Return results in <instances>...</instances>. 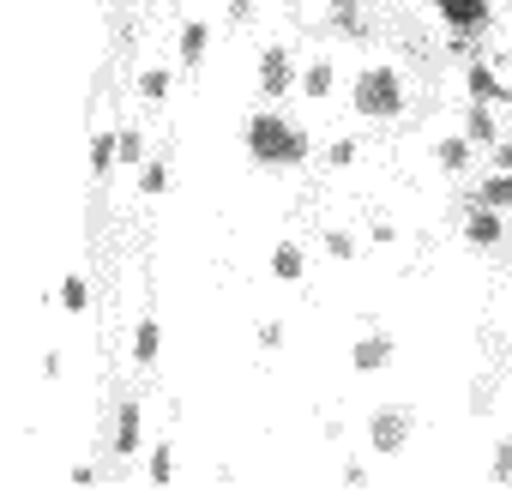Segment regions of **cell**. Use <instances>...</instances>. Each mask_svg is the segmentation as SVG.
I'll list each match as a JSON object with an SVG mask.
<instances>
[{
    "instance_id": "6da1fadb",
    "label": "cell",
    "mask_w": 512,
    "mask_h": 494,
    "mask_svg": "<svg viewBox=\"0 0 512 494\" xmlns=\"http://www.w3.org/2000/svg\"><path fill=\"white\" fill-rule=\"evenodd\" d=\"M241 145H247V157L260 163V169H296V163H308V127H296L284 109H253L247 115V127H241Z\"/></svg>"
},
{
    "instance_id": "7a4b0ae2",
    "label": "cell",
    "mask_w": 512,
    "mask_h": 494,
    "mask_svg": "<svg viewBox=\"0 0 512 494\" xmlns=\"http://www.w3.org/2000/svg\"><path fill=\"white\" fill-rule=\"evenodd\" d=\"M350 109H356L362 121H398V115H404V73L386 67V61L362 67V73L350 79Z\"/></svg>"
},
{
    "instance_id": "3957f363",
    "label": "cell",
    "mask_w": 512,
    "mask_h": 494,
    "mask_svg": "<svg viewBox=\"0 0 512 494\" xmlns=\"http://www.w3.org/2000/svg\"><path fill=\"white\" fill-rule=\"evenodd\" d=\"M410 434H416V416H410L404 404H380V410L368 416V452H374V458H398V452L410 446Z\"/></svg>"
},
{
    "instance_id": "277c9868",
    "label": "cell",
    "mask_w": 512,
    "mask_h": 494,
    "mask_svg": "<svg viewBox=\"0 0 512 494\" xmlns=\"http://www.w3.org/2000/svg\"><path fill=\"white\" fill-rule=\"evenodd\" d=\"M290 91H302V67H296V55H290L284 43H266V49H260V97L278 109Z\"/></svg>"
},
{
    "instance_id": "5b68a950",
    "label": "cell",
    "mask_w": 512,
    "mask_h": 494,
    "mask_svg": "<svg viewBox=\"0 0 512 494\" xmlns=\"http://www.w3.org/2000/svg\"><path fill=\"white\" fill-rule=\"evenodd\" d=\"M428 7H434L458 37H476V31H488V19H494L488 0H428Z\"/></svg>"
},
{
    "instance_id": "8992f818",
    "label": "cell",
    "mask_w": 512,
    "mask_h": 494,
    "mask_svg": "<svg viewBox=\"0 0 512 494\" xmlns=\"http://www.w3.org/2000/svg\"><path fill=\"white\" fill-rule=\"evenodd\" d=\"M115 458H139V446H145V404L139 398H121V410H115Z\"/></svg>"
},
{
    "instance_id": "52a82bcc",
    "label": "cell",
    "mask_w": 512,
    "mask_h": 494,
    "mask_svg": "<svg viewBox=\"0 0 512 494\" xmlns=\"http://www.w3.org/2000/svg\"><path fill=\"white\" fill-rule=\"evenodd\" d=\"M506 241V211H488V205H470L464 217V247H476V254H488V247Z\"/></svg>"
},
{
    "instance_id": "ba28073f",
    "label": "cell",
    "mask_w": 512,
    "mask_h": 494,
    "mask_svg": "<svg viewBox=\"0 0 512 494\" xmlns=\"http://www.w3.org/2000/svg\"><path fill=\"white\" fill-rule=\"evenodd\" d=\"M392 356H398L392 332H362V338L350 344V368H356V374H380V368H392Z\"/></svg>"
},
{
    "instance_id": "9c48e42d",
    "label": "cell",
    "mask_w": 512,
    "mask_h": 494,
    "mask_svg": "<svg viewBox=\"0 0 512 494\" xmlns=\"http://www.w3.org/2000/svg\"><path fill=\"white\" fill-rule=\"evenodd\" d=\"M464 91H470V103H488V109H494V103H512L506 79H500L488 61H470V67H464Z\"/></svg>"
},
{
    "instance_id": "30bf717a",
    "label": "cell",
    "mask_w": 512,
    "mask_h": 494,
    "mask_svg": "<svg viewBox=\"0 0 512 494\" xmlns=\"http://www.w3.org/2000/svg\"><path fill=\"white\" fill-rule=\"evenodd\" d=\"M205 49H211V25H205V19H187V25H181V37H175L181 67H187V73H199V67H205Z\"/></svg>"
},
{
    "instance_id": "8fae6325",
    "label": "cell",
    "mask_w": 512,
    "mask_h": 494,
    "mask_svg": "<svg viewBox=\"0 0 512 494\" xmlns=\"http://www.w3.org/2000/svg\"><path fill=\"white\" fill-rule=\"evenodd\" d=\"M434 163H440L446 175H464V169L476 163V145H470V133H446V139H434Z\"/></svg>"
},
{
    "instance_id": "7c38bea8",
    "label": "cell",
    "mask_w": 512,
    "mask_h": 494,
    "mask_svg": "<svg viewBox=\"0 0 512 494\" xmlns=\"http://www.w3.org/2000/svg\"><path fill=\"white\" fill-rule=\"evenodd\" d=\"M464 133H470V145L476 151H494L506 133H500V121H494V109L488 103H470V115H464Z\"/></svg>"
},
{
    "instance_id": "4fadbf2b",
    "label": "cell",
    "mask_w": 512,
    "mask_h": 494,
    "mask_svg": "<svg viewBox=\"0 0 512 494\" xmlns=\"http://www.w3.org/2000/svg\"><path fill=\"white\" fill-rule=\"evenodd\" d=\"M332 85H338L332 55H320V61H308V67H302V97H308V103H326V97H332Z\"/></svg>"
},
{
    "instance_id": "5bb4252c",
    "label": "cell",
    "mask_w": 512,
    "mask_h": 494,
    "mask_svg": "<svg viewBox=\"0 0 512 494\" xmlns=\"http://www.w3.org/2000/svg\"><path fill=\"white\" fill-rule=\"evenodd\" d=\"M272 278H278V284H302V278H308V254H302L296 241H278V247H272Z\"/></svg>"
},
{
    "instance_id": "9a60e30c",
    "label": "cell",
    "mask_w": 512,
    "mask_h": 494,
    "mask_svg": "<svg viewBox=\"0 0 512 494\" xmlns=\"http://www.w3.org/2000/svg\"><path fill=\"white\" fill-rule=\"evenodd\" d=\"M476 205H488V211H512V169L482 175V181H476Z\"/></svg>"
},
{
    "instance_id": "2e32d148",
    "label": "cell",
    "mask_w": 512,
    "mask_h": 494,
    "mask_svg": "<svg viewBox=\"0 0 512 494\" xmlns=\"http://www.w3.org/2000/svg\"><path fill=\"white\" fill-rule=\"evenodd\" d=\"M157 350H163V326L145 314V320L133 326V362H139V368H151V362H157Z\"/></svg>"
},
{
    "instance_id": "e0dca14e",
    "label": "cell",
    "mask_w": 512,
    "mask_h": 494,
    "mask_svg": "<svg viewBox=\"0 0 512 494\" xmlns=\"http://www.w3.org/2000/svg\"><path fill=\"white\" fill-rule=\"evenodd\" d=\"M145 482H151V488H169V482H175V440H157V446H151Z\"/></svg>"
},
{
    "instance_id": "ac0fdd59",
    "label": "cell",
    "mask_w": 512,
    "mask_h": 494,
    "mask_svg": "<svg viewBox=\"0 0 512 494\" xmlns=\"http://www.w3.org/2000/svg\"><path fill=\"white\" fill-rule=\"evenodd\" d=\"M115 163H121V133H97V139H91V175L103 181Z\"/></svg>"
},
{
    "instance_id": "d6986e66",
    "label": "cell",
    "mask_w": 512,
    "mask_h": 494,
    "mask_svg": "<svg viewBox=\"0 0 512 494\" xmlns=\"http://www.w3.org/2000/svg\"><path fill=\"white\" fill-rule=\"evenodd\" d=\"M169 85H175V73H169V67H145V73H139V97H145L151 109H157V103H169Z\"/></svg>"
},
{
    "instance_id": "ffe728a7",
    "label": "cell",
    "mask_w": 512,
    "mask_h": 494,
    "mask_svg": "<svg viewBox=\"0 0 512 494\" xmlns=\"http://www.w3.org/2000/svg\"><path fill=\"white\" fill-rule=\"evenodd\" d=\"M326 254H332L338 266H350V260L362 254V235H356V229H326Z\"/></svg>"
},
{
    "instance_id": "44dd1931",
    "label": "cell",
    "mask_w": 512,
    "mask_h": 494,
    "mask_svg": "<svg viewBox=\"0 0 512 494\" xmlns=\"http://www.w3.org/2000/svg\"><path fill=\"white\" fill-rule=\"evenodd\" d=\"M61 308H67V314H91V284H85L79 272L61 278Z\"/></svg>"
},
{
    "instance_id": "7402d4cb",
    "label": "cell",
    "mask_w": 512,
    "mask_h": 494,
    "mask_svg": "<svg viewBox=\"0 0 512 494\" xmlns=\"http://www.w3.org/2000/svg\"><path fill=\"white\" fill-rule=\"evenodd\" d=\"M464 410H470V416H488V410H494V374H476V380H470Z\"/></svg>"
},
{
    "instance_id": "603a6c76",
    "label": "cell",
    "mask_w": 512,
    "mask_h": 494,
    "mask_svg": "<svg viewBox=\"0 0 512 494\" xmlns=\"http://www.w3.org/2000/svg\"><path fill=\"white\" fill-rule=\"evenodd\" d=\"M332 25L344 37H362V7H356V0H332Z\"/></svg>"
},
{
    "instance_id": "cb8c5ba5",
    "label": "cell",
    "mask_w": 512,
    "mask_h": 494,
    "mask_svg": "<svg viewBox=\"0 0 512 494\" xmlns=\"http://www.w3.org/2000/svg\"><path fill=\"white\" fill-rule=\"evenodd\" d=\"M488 482H512V434H500V446L488 458Z\"/></svg>"
},
{
    "instance_id": "d4e9b609",
    "label": "cell",
    "mask_w": 512,
    "mask_h": 494,
    "mask_svg": "<svg viewBox=\"0 0 512 494\" xmlns=\"http://www.w3.org/2000/svg\"><path fill=\"white\" fill-rule=\"evenodd\" d=\"M121 163L145 169V133H139V127H121Z\"/></svg>"
},
{
    "instance_id": "484cf974",
    "label": "cell",
    "mask_w": 512,
    "mask_h": 494,
    "mask_svg": "<svg viewBox=\"0 0 512 494\" xmlns=\"http://www.w3.org/2000/svg\"><path fill=\"white\" fill-rule=\"evenodd\" d=\"M326 157H332V169H350V163L362 157V145H356V139H332V145H326Z\"/></svg>"
},
{
    "instance_id": "4316f807",
    "label": "cell",
    "mask_w": 512,
    "mask_h": 494,
    "mask_svg": "<svg viewBox=\"0 0 512 494\" xmlns=\"http://www.w3.org/2000/svg\"><path fill=\"white\" fill-rule=\"evenodd\" d=\"M284 338H290V326H284V320H266V326H260V350H266V356H278V350H284Z\"/></svg>"
},
{
    "instance_id": "83f0119b",
    "label": "cell",
    "mask_w": 512,
    "mask_h": 494,
    "mask_svg": "<svg viewBox=\"0 0 512 494\" xmlns=\"http://www.w3.org/2000/svg\"><path fill=\"white\" fill-rule=\"evenodd\" d=\"M163 187H169V169L163 163H145L139 169V193H163Z\"/></svg>"
},
{
    "instance_id": "f1b7e54d",
    "label": "cell",
    "mask_w": 512,
    "mask_h": 494,
    "mask_svg": "<svg viewBox=\"0 0 512 494\" xmlns=\"http://www.w3.org/2000/svg\"><path fill=\"white\" fill-rule=\"evenodd\" d=\"M67 482H73V488H97V470H91V464H73Z\"/></svg>"
},
{
    "instance_id": "f546056e",
    "label": "cell",
    "mask_w": 512,
    "mask_h": 494,
    "mask_svg": "<svg viewBox=\"0 0 512 494\" xmlns=\"http://www.w3.org/2000/svg\"><path fill=\"white\" fill-rule=\"evenodd\" d=\"M362 482H368V464L350 458V464H344V488H362Z\"/></svg>"
},
{
    "instance_id": "4dcf8cb0",
    "label": "cell",
    "mask_w": 512,
    "mask_h": 494,
    "mask_svg": "<svg viewBox=\"0 0 512 494\" xmlns=\"http://www.w3.org/2000/svg\"><path fill=\"white\" fill-rule=\"evenodd\" d=\"M61 374H67V362H61V356L49 350V356H43V380H61Z\"/></svg>"
},
{
    "instance_id": "1f68e13d",
    "label": "cell",
    "mask_w": 512,
    "mask_h": 494,
    "mask_svg": "<svg viewBox=\"0 0 512 494\" xmlns=\"http://www.w3.org/2000/svg\"><path fill=\"white\" fill-rule=\"evenodd\" d=\"M494 163H500V169H512V139H500V145H494Z\"/></svg>"
},
{
    "instance_id": "d6a6232c",
    "label": "cell",
    "mask_w": 512,
    "mask_h": 494,
    "mask_svg": "<svg viewBox=\"0 0 512 494\" xmlns=\"http://www.w3.org/2000/svg\"><path fill=\"white\" fill-rule=\"evenodd\" d=\"M229 13H235V19H247V13H253V0H229Z\"/></svg>"
},
{
    "instance_id": "836d02e7",
    "label": "cell",
    "mask_w": 512,
    "mask_h": 494,
    "mask_svg": "<svg viewBox=\"0 0 512 494\" xmlns=\"http://www.w3.org/2000/svg\"><path fill=\"white\" fill-rule=\"evenodd\" d=\"M506 91H512V73H506Z\"/></svg>"
}]
</instances>
